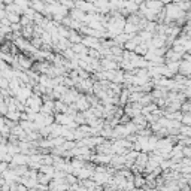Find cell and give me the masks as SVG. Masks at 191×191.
Masks as SVG:
<instances>
[{
    "label": "cell",
    "mask_w": 191,
    "mask_h": 191,
    "mask_svg": "<svg viewBox=\"0 0 191 191\" xmlns=\"http://www.w3.org/2000/svg\"><path fill=\"white\" fill-rule=\"evenodd\" d=\"M14 3L18 7H21V9H22V12H24L26 9H28V6H30V3H28L27 0H14Z\"/></svg>",
    "instance_id": "1"
}]
</instances>
